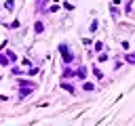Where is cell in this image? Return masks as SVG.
Segmentation results:
<instances>
[{
	"label": "cell",
	"mask_w": 135,
	"mask_h": 126,
	"mask_svg": "<svg viewBox=\"0 0 135 126\" xmlns=\"http://www.w3.org/2000/svg\"><path fill=\"white\" fill-rule=\"evenodd\" d=\"M127 61L129 63H135V55H127Z\"/></svg>",
	"instance_id": "obj_5"
},
{
	"label": "cell",
	"mask_w": 135,
	"mask_h": 126,
	"mask_svg": "<svg viewBox=\"0 0 135 126\" xmlns=\"http://www.w3.org/2000/svg\"><path fill=\"white\" fill-rule=\"evenodd\" d=\"M19 92H21V97H27V94L32 92V88H23V90H19Z\"/></svg>",
	"instance_id": "obj_2"
},
{
	"label": "cell",
	"mask_w": 135,
	"mask_h": 126,
	"mask_svg": "<svg viewBox=\"0 0 135 126\" xmlns=\"http://www.w3.org/2000/svg\"><path fill=\"white\" fill-rule=\"evenodd\" d=\"M59 50H61V55H63V61H65V63H70V61H72V52L68 50V46H65V44H61V46H59Z\"/></svg>",
	"instance_id": "obj_1"
},
{
	"label": "cell",
	"mask_w": 135,
	"mask_h": 126,
	"mask_svg": "<svg viewBox=\"0 0 135 126\" xmlns=\"http://www.w3.org/2000/svg\"><path fill=\"white\" fill-rule=\"evenodd\" d=\"M0 65H8V59L4 55H0Z\"/></svg>",
	"instance_id": "obj_3"
},
{
	"label": "cell",
	"mask_w": 135,
	"mask_h": 126,
	"mask_svg": "<svg viewBox=\"0 0 135 126\" xmlns=\"http://www.w3.org/2000/svg\"><path fill=\"white\" fill-rule=\"evenodd\" d=\"M34 29H36V34H40V32H42V23H36V25H34Z\"/></svg>",
	"instance_id": "obj_4"
}]
</instances>
